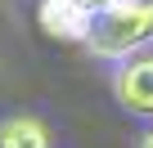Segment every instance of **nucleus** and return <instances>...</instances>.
Here are the masks:
<instances>
[{"label": "nucleus", "instance_id": "1", "mask_svg": "<svg viewBox=\"0 0 153 148\" xmlns=\"http://www.w3.org/2000/svg\"><path fill=\"white\" fill-rule=\"evenodd\" d=\"M153 40V0H108L95 9V32L86 49L104 63H126L131 54H144Z\"/></svg>", "mask_w": 153, "mask_h": 148}, {"label": "nucleus", "instance_id": "2", "mask_svg": "<svg viewBox=\"0 0 153 148\" xmlns=\"http://www.w3.org/2000/svg\"><path fill=\"white\" fill-rule=\"evenodd\" d=\"M113 94L131 117H153V49L113 67Z\"/></svg>", "mask_w": 153, "mask_h": 148}, {"label": "nucleus", "instance_id": "3", "mask_svg": "<svg viewBox=\"0 0 153 148\" xmlns=\"http://www.w3.org/2000/svg\"><path fill=\"white\" fill-rule=\"evenodd\" d=\"M41 27L54 40H72V45H86L95 32V9L81 5V0H41Z\"/></svg>", "mask_w": 153, "mask_h": 148}, {"label": "nucleus", "instance_id": "4", "mask_svg": "<svg viewBox=\"0 0 153 148\" xmlns=\"http://www.w3.org/2000/svg\"><path fill=\"white\" fill-rule=\"evenodd\" d=\"M50 144L54 139H50V126L41 117L18 112V117H5V121H0V148H50Z\"/></svg>", "mask_w": 153, "mask_h": 148}, {"label": "nucleus", "instance_id": "5", "mask_svg": "<svg viewBox=\"0 0 153 148\" xmlns=\"http://www.w3.org/2000/svg\"><path fill=\"white\" fill-rule=\"evenodd\" d=\"M135 148H153V130H149V135H144V139H140Z\"/></svg>", "mask_w": 153, "mask_h": 148}, {"label": "nucleus", "instance_id": "6", "mask_svg": "<svg viewBox=\"0 0 153 148\" xmlns=\"http://www.w3.org/2000/svg\"><path fill=\"white\" fill-rule=\"evenodd\" d=\"M81 5H90V9H104V5H108V0H81Z\"/></svg>", "mask_w": 153, "mask_h": 148}]
</instances>
